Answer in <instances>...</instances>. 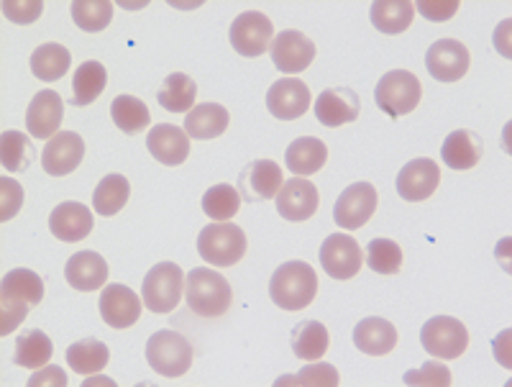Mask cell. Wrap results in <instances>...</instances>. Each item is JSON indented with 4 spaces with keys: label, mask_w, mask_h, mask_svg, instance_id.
I'll list each match as a JSON object with an SVG mask.
<instances>
[{
    "label": "cell",
    "mask_w": 512,
    "mask_h": 387,
    "mask_svg": "<svg viewBox=\"0 0 512 387\" xmlns=\"http://www.w3.org/2000/svg\"><path fill=\"white\" fill-rule=\"evenodd\" d=\"M318 295V275L308 262H285L269 280V298L282 311H303Z\"/></svg>",
    "instance_id": "obj_1"
},
{
    "label": "cell",
    "mask_w": 512,
    "mask_h": 387,
    "mask_svg": "<svg viewBox=\"0 0 512 387\" xmlns=\"http://www.w3.org/2000/svg\"><path fill=\"white\" fill-rule=\"evenodd\" d=\"M185 300L192 313L203 318H218L231 308V285L226 277L208 267H195L185 277Z\"/></svg>",
    "instance_id": "obj_2"
},
{
    "label": "cell",
    "mask_w": 512,
    "mask_h": 387,
    "mask_svg": "<svg viewBox=\"0 0 512 387\" xmlns=\"http://www.w3.org/2000/svg\"><path fill=\"white\" fill-rule=\"evenodd\" d=\"M246 234L231 221H213L198 236V254L213 267H233L246 254Z\"/></svg>",
    "instance_id": "obj_3"
},
{
    "label": "cell",
    "mask_w": 512,
    "mask_h": 387,
    "mask_svg": "<svg viewBox=\"0 0 512 387\" xmlns=\"http://www.w3.org/2000/svg\"><path fill=\"white\" fill-rule=\"evenodd\" d=\"M192 359V344L177 331L162 329L146 341V362L162 377H182L192 367Z\"/></svg>",
    "instance_id": "obj_4"
},
{
    "label": "cell",
    "mask_w": 512,
    "mask_h": 387,
    "mask_svg": "<svg viewBox=\"0 0 512 387\" xmlns=\"http://www.w3.org/2000/svg\"><path fill=\"white\" fill-rule=\"evenodd\" d=\"M185 290V272L175 262H159L146 272L141 300L152 313H172L180 305Z\"/></svg>",
    "instance_id": "obj_5"
},
{
    "label": "cell",
    "mask_w": 512,
    "mask_h": 387,
    "mask_svg": "<svg viewBox=\"0 0 512 387\" xmlns=\"http://www.w3.org/2000/svg\"><path fill=\"white\" fill-rule=\"evenodd\" d=\"M423 98V85L408 70H392L382 77L374 90V100L390 118H400L413 113Z\"/></svg>",
    "instance_id": "obj_6"
},
{
    "label": "cell",
    "mask_w": 512,
    "mask_h": 387,
    "mask_svg": "<svg viewBox=\"0 0 512 387\" xmlns=\"http://www.w3.org/2000/svg\"><path fill=\"white\" fill-rule=\"evenodd\" d=\"M420 344L436 359H459L469 346V331L459 318L436 316L428 318L420 329Z\"/></svg>",
    "instance_id": "obj_7"
},
{
    "label": "cell",
    "mask_w": 512,
    "mask_h": 387,
    "mask_svg": "<svg viewBox=\"0 0 512 387\" xmlns=\"http://www.w3.org/2000/svg\"><path fill=\"white\" fill-rule=\"evenodd\" d=\"M377 203L379 195L372 182H354V185H349L344 193L338 195L336 208H333V221L344 231L361 229L374 216Z\"/></svg>",
    "instance_id": "obj_8"
},
{
    "label": "cell",
    "mask_w": 512,
    "mask_h": 387,
    "mask_svg": "<svg viewBox=\"0 0 512 387\" xmlns=\"http://www.w3.org/2000/svg\"><path fill=\"white\" fill-rule=\"evenodd\" d=\"M361 264H364V252H361L359 241L354 236L333 234L323 241L320 247V267L326 270L333 280H351L359 275Z\"/></svg>",
    "instance_id": "obj_9"
},
{
    "label": "cell",
    "mask_w": 512,
    "mask_h": 387,
    "mask_svg": "<svg viewBox=\"0 0 512 387\" xmlns=\"http://www.w3.org/2000/svg\"><path fill=\"white\" fill-rule=\"evenodd\" d=\"M272 62L277 67V72H287V75H300V72L308 70L315 59V44L313 39L303 34V31L287 29L272 39Z\"/></svg>",
    "instance_id": "obj_10"
},
{
    "label": "cell",
    "mask_w": 512,
    "mask_h": 387,
    "mask_svg": "<svg viewBox=\"0 0 512 387\" xmlns=\"http://www.w3.org/2000/svg\"><path fill=\"white\" fill-rule=\"evenodd\" d=\"M274 26L264 13L246 11L231 24V44L241 57H262L272 47Z\"/></svg>",
    "instance_id": "obj_11"
},
{
    "label": "cell",
    "mask_w": 512,
    "mask_h": 387,
    "mask_svg": "<svg viewBox=\"0 0 512 387\" xmlns=\"http://www.w3.org/2000/svg\"><path fill=\"white\" fill-rule=\"evenodd\" d=\"M282 185H285L282 170L272 159H254L239 175V193L241 200H246V203L277 198Z\"/></svg>",
    "instance_id": "obj_12"
},
{
    "label": "cell",
    "mask_w": 512,
    "mask_h": 387,
    "mask_svg": "<svg viewBox=\"0 0 512 387\" xmlns=\"http://www.w3.org/2000/svg\"><path fill=\"white\" fill-rule=\"evenodd\" d=\"M425 67L438 83H459L469 72V49L459 39H441L425 54Z\"/></svg>",
    "instance_id": "obj_13"
},
{
    "label": "cell",
    "mask_w": 512,
    "mask_h": 387,
    "mask_svg": "<svg viewBox=\"0 0 512 387\" xmlns=\"http://www.w3.org/2000/svg\"><path fill=\"white\" fill-rule=\"evenodd\" d=\"M85 159V141L75 131H59L54 139L47 141L41 152V167L52 177H64L75 172Z\"/></svg>",
    "instance_id": "obj_14"
},
{
    "label": "cell",
    "mask_w": 512,
    "mask_h": 387,
    "mask_svg": "<svg viewBox=\"0 0 512 387\" xmlns=\"http://www.w3.org/2000/svg\"><path fill=\"white\" fill-rule=\"evenodd\" d=\"M320 206V193L313 182L305 180V177H292L282 185V190L277 193V213H280L285 221H308L318 213Z\"/></svg>",
    "instance_id": "obj_15"
},
{
    "label": "cell",
    "mask_w": 512,
    "mask_h": 387,
    "mask_svg": "<svg viewBox=\"0 0 512 387\" xmlns=\"http://www.w3.org/2000/svg\"><path fill=\"white\" fill-rule=\"evenodd\" d=\"M438 182H441V170H438L436 162L420 157L408 162L400 170V175H397V193L408 203H420V200H428L436 193Z\"/></svg>",
    "instance_id": "obj_16"
},
{
    "label": "cell",
    "mask_w": 512,
    "mask_h": 387,
    "mask_svg": "<svg viewBox=\"0 0 512 387\" xmlns=\"http://www.w3.org/2000/svg\"><path fill=\"white\" fill-rule=\"evenodd\" d=\"M141 303L144 300L134 293L126 285H108V288L100 293V316L103 321L111 326V329H128V326H134L136 321L141 318Z\"/></svg>",
    "instance_id": "obj_17"
},
{
    "label": "cell",
    "mask_w": 512,
    "mask_h": 387,
    "mask_svg": "<svg viewBox=\"0 0 512 387\" xmlns=\"http://www.w3.org/2000/svg\"><path fill=\"white\" fill-rule=\"evenodd\" d=\"M267 108L280 121H295L310 108V90L300 77H282L269 88Z\"/></svg>",
    "instance_id": "obj_18"
},
{
    "label": "cell",
    "mask_w": 512,
    "mask_h": 387,
    "mask_svg": "<svg viewBox=\"0 0 512 387\" xmlns=\"http://www.w3.org/2000/svg\"><path fill=\"white\" fill-rule=\"evenodd\" d=\"M64 121V103L54 90H39L26 111V129L34 139H54Z\"/></svg>",
    "instance_id": "obj_19"
},
{
    "label": "cell",
    "mask_w": 512,
    "mask_h": 387,
    "mask_svg": "<svg viewBox=\"0 0 512 387\" xmlns=\"http://www.w3.org/2000/svg\"><path fill=\"white\" fill-rule=\"evenodd\" d=\"M361 113L359 95L351 88H328L318 95L315 103V118L328 129L351 124Z\"/></svg>",
    "instance_id": "obj_20"
},
{
    "label": "cell",
    "mask_w": 512,
    "mask_h": 387,
    "mask_svg": "<svg viewBox=\"0 0 512 387\" xmlns=\"http://www.w3.org/2000/svg\"><path fill=\"white\" fill-rule=\"evenodd\" d=\"M93 226V211L77 200H64L49 216V231L59 241H82L93 234Z\"/></svg>",
    "instance_id": "obj_21"
},
{
    "label": "cell",
    "mask_w": 512,
    "mask_h": 387,
    "mask_svg": "<svg viewBox=\"0 0 512 387\" xmlns=\"http://www.w3.org/2000/svg\"><path fill=\"white\" fill-rule=\"evenodd\" d=\"M146 149L167 167L182 165L190 154V136L172 124H159L146 136Z\"/></svg>",
    "instance_id": "obj_22"
},
{
    "label": "cell",
    "mask_w": 512,
    "mask_h": 387,
    "mask_svg": "<svg viewBox=\"0 0 512 387\" xmlns=\"http://www.w3.org/2000/svg\"><path fill=\"white\" fill-rule=\"evenodd\" d=\"M64 277L80 293H93V290L103 288L105 280H108V262L93 249L77 252L64 267Z\"/></svg>",
    "instance_id": "obj_23"
},
{
    "label": "cell",
    "mask_w": 512,
    "mask_h": 387,
    "mask_svg": "<svg viewBox=\"0 0 512 387\" xmlns=\"http://www.w3.org/2000/svg\"><path fill=\"white\" fill-rule=\"evenodd\" d=\"M354 344L359 352L369 354V357H384L397 346V329L387 318H364L356 323Z\"/></svg>",
    "instance_id": "obj_24"
},
{
    "label": "cell",
    "mask_w": 512,
    "mask_h": 387,
    "mask_svg": "<svg viewBox=\"0 0 512 387\" xmlns=\"http://www.w3.org/2000/svg\"><path fill=\"white\" fill-rule=\"evenodd\" d=\"M484 154V144L474 131L459 129L448 134L441 147V157L451 170H472L479 165Z\"/></svg>",
    "instance_id": "obj_25"
},
{
    "label": "cell",
    "mask_w": 512,
    "mask_h": 387,
    "mask_svg": "<svg viewBox=\"0 0 512 387\" xmlns=\"http://www.w3.org/2000/svg\"><path fill=\"white\" fill-rule=\"evenodd\" d=\"M328 159V147L318 136H300L287 147L285 165L292 175H315L323 170Z\"/></svg>",
    "instance_id": "obj_26"
},
{
    "label": "cell",
    "mask_w": 512,
    "mask_h": 387,
    "mask_svg": "<svg viewBox=\"0 0 512 387\" xmlns=\"http://www.w3.org/2000/svg\"><path fill=\"white\" fill-rule=\"evenodd\" d=\"M228 111L218 103H200L185 116V134L190 139H218L228 129Z\"/></svg>",
    "instance_id": "obj_27"
},
{
    "label": "cell",
    "mask_w": 512,
    "mask_h": 387,
    "mask_svg": "<svg viewBox=\"0 0 512 387\" xmlns=\"http://www.w3.org/2000/svg\"><path fill=\"white\" fill-rule=\"evenodd\" d=\"M195 98H198V85L190 75H182V72H172L162 80V88H159L157 100L159 106L169 113H190L195 108Z\"/></svg>",
    "instance_id": "obj_28"
},
{
    "label": "cell",
    "mask_w": 512,
    "mask_h": 387,
    "mask_svg": "<svg viewBox=\"0 0 512 387\" xmlns=\"http://www.w3.org/2000/svg\"><path fill=\"white\" fill-rule=\"evenodd\" d=\"M415 18V6L410 0H377L372 3V24L382 34H402Z\"/></svg>",
    "instance_id": "obj_29"
},
{
    "label": "cell",
    "mask_w": 512,
    "mask_h": 387,
    "mask_svg": "<svg viewBox=\"0 0 512 387\" xmlns=\"http://www.w3.org/2000/svg\"><path fill=\"white\" fill-rule=\"evenodd\" d=\"M328 344H331V336L320 321L297 323L295 331H292V352L297 359L318 362V359L326 357Z\"/></svg>",
    "instance_id": "obj_30"
},
{
    "label": "cell",
    "mask_w": 512,
    "mask_h": 387,
    "mask_svg": "<svg viewBox=\"0 0 512 387\" xmlns=\"http://www.w3.org/2000/svg\"><path fill=\"white\" fill-rule=\"evenodd\" d=\"M108 85V72L100 62L90 59L77 67L75 77H72V106H90L93 100L100 98V93Z\"/></svg>",
    "instance_id": "obj_31"
},
{
    "label": "cell",
    "mask_w": 512,
    "mask_h": 387,
    "mask_svg": "<svg viewBox=\"0 0 512 387\" xmlns=\"http://www.w3.org/2000/svg\"><path fill=\"white\" fill-rule=\"evenodd\" d=\"M52 354V339L41 329H31L16 339V359L13 362L18 367H26V370H41V367H47L52 362Z\"/></svg>",
    "instance_id": "obj_32"
},
{
    "label": "cell",
    "mask_w": 512,
    "mask_h": 387,
    "mask_svg": "<svg viewBox=\"0 0 512 387\" xmlns=\"http://www.w3.org/2000/svg\"><path fill=\"white\" fill-rule=\"evenodd\" d=\"M72 57L62 44H41L34 54H31V72L41 83H54L62 80L70 72Z\"/></svg>",
    "instance_id": "obj_33"
},
{
    "label": "cell",
    "mask_w": 512,
    "mask_h": 387,
    "mask_svg": "<svg viewBox=\"0 0 512 387\" xmlns=\"http://www.w3.org/2000/svg\"><path fill=\"white\" fill-rule=\"evenodd\" d=\"M111 359V349L100 339H82L67 349V362H70L72 372L77 375H95V372L105 370V364Z\"/></svg>",
    "instance_id": "obj_34"
},
{
    "label": "cell",
    "mask_w": 512,
    "mask_h": 387,
    "mask_svg": "<svg viewBox=\"0 0 512 387\" xmlns=\"http://www.w3.org/2000/svg\"><path fill=\"white\" fill-rule=\"evenodd\" d=\"M0 298L26 300L31 308H36L41 298H44V280L34 270L18 267V270L8 272L3 282H0Z\"/></svg>",
    "instance_id": "obj_35"
},
{
    "label": "cell",
    "mask_w": 512,
    "mask_h": 387,
    "mask_svg": "<svg viewBox=\"0 0 512 387\" xmlns=\"http://www.w3.org/2000/svg\"><path fill=\"white\" fill-rule=\"evenodd\" d=\"M128 195H131V182L123 175H105L98 182V188L93 193V208L98 216H116L118 211H123V206L128 203Z\"/></svg>",
    "instance_id": "obj_36"
},
{
    "label": "cell",
    "mask_w": 512,
    "mask_h": 387,
    "mask_svg": "<svg viewBox=\"0 0 512 387\" xmlns=\"http://www.w3.org/2000/svg\"><path fill=\"white\" fill-rule=\"evenodd\" d=\"M113 124L123 131V134H141L146 126L152 124L149 108L144 100L134 98V95H118L111 103Z\"/></svg>",
    "instance_id": "obj_37"
},
{
    "label": "cell",
    "mask_w": 512,
    "mask_h": 387,
    "mask_svg": "<svg viewBox=\"0 0 512 387\" xmlns=\"http://www.w3.org/2000/svg\"><path fill=\"white\" fill-rule=\"evenodd\" d=\"M34 147L31 139L21 131H3L0 136V162L6 167V172H24L26 167L34 162Z\"/></svg>",
    "instance_id": "obj_38"
},
{
    "label": "cell",
    "mask_w": 512,
    "mask_h": 387,
    "mask_svg": "<svg viewBox=\"0 0 512 387\" xmlns=\"http://www.w3.org/2000/svg\"><path fill=\"white\" fill-rule=\"evenodd\" d=\"M241 208V193L228 182L213 185L208 193L203 195V213L213 221H231Z\"/></svg>",
    "instance_id": "obj_39"
},
{
    "label": "cell",
    "mask_w": 512,
    "mask_h": 387,
    "mask_svg": "<svg viewBox=\"0 0 512 387\" xmlns=\"http://www.w3.org/2000/svg\"><path fill=\"white\" fill-rule=\"evenodd\" d=\"M70 11L72 21L88 34H98L113 21V3L108 0H75Z\"/></svg>",
    "instance_id": "obj_40"
},
{
    "label": "cell",
    "mask_w": 512,
    "mask_h": 387,
    "mask_svg": "<svg viewBox=\"0 0 512 387\" xmlns=\"http://www.w3.org/2000/svg\"><path fill=\"white\" fill-rule=\"evenodd\" d=\"M282 385H297V387H338L341 385V377L338 370L328 362H315L305 370H300L297 375H285L274 382V387Z\"/></svg>",
    "instance_id": "obj_41"
},
{
    "label": "cell",
    "mask_w": 512,
    "mask_h": 387,
    "mask_svg": "<svg viewBox=\"0 0 512 387\" xmlns=\"http://www.w3.org/2000/svg\"><path fill=\"white\" fill-rule=\"evenodd\" d=\"M367 264L379 275H397L402 267V249L392 239H372L367 244Z\"/></svg>",
    "instance_id": "obj_42"
},
{
    "label": "cell",
    "mask_w": 512,
    "mask_h": 387,
    "mask_svg": "<svg viewBox=\"0 0 512 387\" xmlns=\"http://www.w3.org/2000/svg\"><path fill=\"white\" fill-rule=\"evenodd\" d=\"M402 382L410 387H448L451 385V372H448L446 364L431 359V362H425L418 370L405 372Z\"/></svg>",
    "instance_id": "obj_43"
},
{
    "label": "cell",
    "mask_w": 512,
    "mask_h": 387,
    "mask_svg": "<svg viewBox=\"0 0 512 387\" xmlns=\"http://www.w3.org/2000/svg\"><path fill=\"white\" fill-rule=\"evenodd\" d=\"M24 206V188L13 177L0 180V221H11Z\"/></svg>",
    "instance_id": "obj_44"
},
{
    "label": "cell",
    "mask_w": 512,
    "mask_h": 387,
    "mask_svg": "<svg viewBox=\"0 0 512 387\" xmlns=\"http://www.w3.org/2000/svg\"><path fill=\"white\" fill-rule=\"evenodd\" d=\"M31 305L26 300L16 298H0V334L8 336L11 331H16L24 318L29 316Z\"/></svg>",
    "instance_id": "obj_45"
},
{
    "label": "cell",
    "mask_w": 512,
    "mask_h": 387,
    "mask_svg": "<svg viewBox=\"0 0 512 387\" xmlns=\"http://www.w3.org/2000/svg\"><path fill=\"white\" fill-rule=\"evenodd\" d=\"M41 11H44L41 0H3V16L13 21V24H34L36 18L41 16Z\"/></svg>",
    "instance_id": "obj_46"
},
{
    "label": "cell",
    "mask_w": 512,
    "mask_h": 387,
    "mask_svg": "<svg viewBox=\"0 0 512 387\" xmlns=\"http://www.w3.org/2000/svg\"><path fill=\"white\" fill-rule=\"evenodd\" d=\"M415 11H420V16L428 18V21H448L459 11V0H446V3H431V0H420Z\"/></svg>",
    "instance_id": "obj_47"
},
{
    "label": "cell",
    "mask_w": 512,
    "mask_h": 387,
    "mask_svg": "<svg viewBox=\"0 0 512 387\" xmlns=\"http://www.w3.org/2000/svg\"><path fill=\"white\" fill-rule=\"evenodd\" d=\"M39 385L64 387L67 385V375H64V370L62 367H57V364H52V367L47 364V367H41V370L29 380V387H39Z\"/></svg>",
    "instance_id": "obj_48"
}]
</instances>
